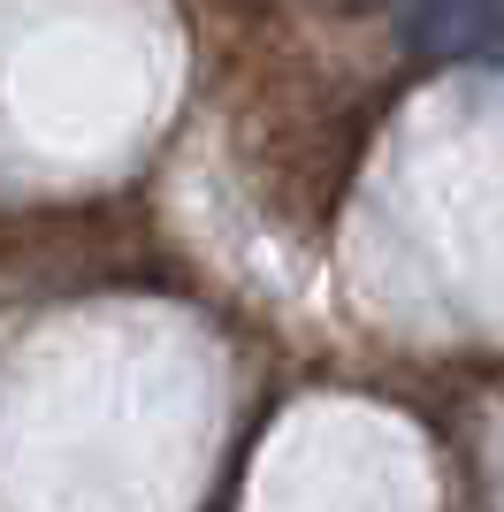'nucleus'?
Listing matches in <instances>:
<instances>
[{
  "label": "nucleus",
  "mask_w": 504,
  "mask_h": 512,
  "mask_svg": "<svg viewBox=\"0 0 504 512\" xmlns=\"http://www.w3.org/2000/svg\"><path fill=\"white\" fill-rule=\"evenodd\" d=\"M398 23H405V54L451 62L474 39H489V0H405Z\"/></svg>",
  "instance_id": "f257e3e1"
}]
</instances>
